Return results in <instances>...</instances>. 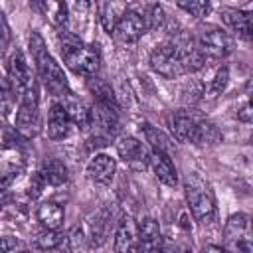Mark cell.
I'll use <instances>...</instances> for the list:
<instances>
[{
  "mask_svg": "<svg viewBox=\"0 0 253 253\" xmlns=\"http://www.w3.org/2000/svg\"><path fill=\"white\" fill-rule=\"evenodd\" d=\"M53 253H73V249H71V245H69V241H67V237L55 247V249H51Z\"/></svg>",
  "mask_w": 253,
  "mask_h": 253,
  "instance_id": "39",
  "label": "cell"
},
{
  "mask_svg": "<svg viewBox=\"0 0 253 253\" xmlns=\"http://www.w3.org/2000/svg\"><path fill=\"white\" fill-rule=\"evenodd\" d=\"M176 6H178V8H182V10H186L188 14L196 16V18H204V16H208V14H210V10H211V4H210V2H204V0L178 2Z\"/></svg>",
  "mask_w": 253,
  "mask_h": 253,
  "instance_id": "32",
  "label": "cell"
},
{
  "mask_svg": "<svg viewBox=\"0 0 253 253\" xmlns=\"http://www.w3.org/2000/svg\"><path fill=\"white\" fill-rule=\"evenodd\" d=\"M150 67L166 79H176V77L184 75L180 59H178L176 43L174 42H164V43L156 45L154 51L150 53Z\"/></svg>",
  "mask_w": 253,
  "mask_h": 253,
  "instance_id": "6",
  "label": "cell"
},
{
  "mask_svg": "<svg viewBox=\"0 0 253 253\" xmlns=\"http://www.w3.org/2000/svg\"><path fill=\"white\" fill-rule=\"evenodd\" d=\"M115 253H138L136 225L132 217L123 215L115 229Z\"/></svg>",
  "mask_w": 253,
  "mask_h": 253,
  "instance_id": "15",
  "label": "cell"
},
{
  "mask_svg": "<svg viewBox=\"0 0 253 253\" xmlns=\"http://www.w3.org/2000/svg\"><path fill=\"white\" fill-rule=\"evenodd\" d=\"M16 132L24 138H34L42 132V115L38 105H20L16 111Z\"/></svg>",
  "mask_w": 253,
  "mask_h": 253,
  "instance_id": "12",
  "label": "cell"
},
{
  "mask_svg": "<svg viewBox=\"0 0 253 253\" xmlns=\"http://www.w3.org/2000/svg\"><path fill=\"white\" fill-rule=\"evenodd\" d=\"M184 192H186V202L190 206L194 219L200 221L202 225H210L215 219L217 208H215L213 192L210 190L208 182H204L198 174H190L186 178Z\"/></svg>",
  "mask_w": 253,
  "mask_h": 253,
  "instance_id": "4",
  "label": "cell"
},
{
  "mask_svg": "<svg viewBox=\"0 0 253 253\" xmlns=\"http://www.w3.org/2000/svg\"><path fill=\"white\" fill-rule=\"evenodd\" d=\"M126 10L125 4H115V2H99L97 4V14H99V22L103 26V30L107 34H113L115 24L119 22V18L123 16V12Z\"/></svg>",
  "mask_w": 253,
  "mask_h": 253,
  "instance_id": "25",
  "label": "cell"
},
{
  "mask_svg": "<svg viewBox=\"0 0 253 253\" xmlns=\"http://www.w3.org/2000/svg\"><path fill=\"white\" fill-rule=\"evenodd\" d=\"M144 32H146V26H144L142 14L136 12V10L126 8L123 12V16L119 18V22L115 24V28H113V38L119 43H134L142 38Z\"/></svg>",
  "mask_w": 253,
  "mask_h": 253,
  "instance_id": "8",
  "label": "cell"
},
{
  "mask_svg": "<svg viewBox=\"0 0 253 253\" xmlns=\"http://www.w3.org/2000/svg\"><path fill=\"white\" fill-rule=\"evenodd\" d=\"M221 140V132L217 130V126L206 119H202L198 123L196 134H194V142L192 144H200V146H210V144H217Z\"/></svg>",
  "mask_w": 253,
  "mask_h": 253,
  "instance_id": "27",
  "label": "cell"
},
{
  "mask_svg": "<svg viewBox=\"0 0 253 253\" xmlns=\"http://www.w3.org/2000/svg\"><path fill=\"white\" fill-rule=\"evenodd\" d=\"M30 51L34 55L36 67H38V75L43 83V87L49 91V95L53 97H65L69 95V83L67 77L61 69V65L53 59V55L47 51L43 38L38 32L30 34Z\"/></svg>",
  "mask_w": 253,
  "mask_h": 253,
  "instance_id": "1",
  "label": "cell"
},
{
  "mask_svg": "<svg viewBox=\"0 0 253 253\" xmlns=\"http://www.w3.org/2000/svg\"><path fill=\"white\" fill-rule=\"evenodd\" d=\"M223 239L225 243L235 251L239 245L251 241V225H249V215L247 213H233L225 221L223 227Z\"/></svg>",
  "mask_w": 253,
  "mask_h": 253,
  "instance_id": "11",
  "label": "cell"
},
{
  "mask_svg": "<svg viewBox=\"0 0 253 253\" xmlns=\"http://www.w3.org/2000/svg\"><path fill=\"white\" fill-rule=\"evenodd\" d=\"M235 251H237V253H253V243H251V241H249V243H243V245H239Z\"/></svg>",
  "mask_w": 253,
  "mask_h": 253,
  "instance_id": "41",
  "label": "cell"
},
{
  "mask_svg": "<svg viewBox=\"0 0 253 253\" xmlns=\"http://www.w3.org/2000/svg\"><path fill=\"white\" fill-rule=\"evenodd\" d=\"M47 184L43 182V178H42V174L40 172H36V174H32V178H30V198H38L42 192H43V188H45Z\"/></svg>",
  "mask_w": 253,
  "mask_h": 253,
  "instance_id": "35",
  "label": "cell"
},
{
  "mask_svg": "<svg viewBox=\"0 0 253 253\" xmlns=\"http://www.w3.org/2000/svg\"><path fill=\"white\" fill-rule=\"evenodd\" d=\"M22 247H24V243L16 237H10V235L0 237V253H20Z\"/></svg>",
  "mask_w": 253,
  "mask_h": 253,
  "instance_id": "34",
  "label": "cell"
},
{
  "mask_svg": "<svg viewBox=\"0 0 253 253\" xmlns=\"http://www.w3.org/2000/svg\"><path fill=\"white\" fill-rule=\"evenodd\" d=\"M89 89L97 95V101H111V103H115L113 89H111V85L107 81H103V79H99V77L93 75L89 79Z\"/></svg>",
  "mask_w": 253,
  "mask_h": 253,
  "instance_id": "30",
  "label": "cell"
},
{
  "mask_svg": "<svg viewBox=\"0 0 253 253\" xmlns=\"http://www.w3.org/2000/svg\"><path fill=\"white\" fill-rule=\"evenodd\" d=\"M10 26H8V22H6V18H4V12L0 10V49H4L8 43H10Z\"/></svg>",
  "mask_w": 253,
  "mask_h": 253,
  "instance_id": "36",
  "label": "cell"
},
{
  "mask_svg": "<svg viewBox=\"0 0 253 253\" xmlns=\"http://www.w3.org/2000/svg\"><path fill=\"white\" fill-rule=\"evenodd\" d=\"M32 8L40 10L43 16L49 18V22L53 26H65L67 16H69V6L65 2H34Z\"/></svg>",
  "mask_w": 253,
  "mask_h": 253,
  "instance_id": "26",
  "label": "cell"
},
{
  "mask_svg": "<svg viewBox=\"0 0 253 253\" xmlns=\"http://www.w3.org/2000/svg\"><path fill=\"white\" fill-rule=\"evenodd\" d=\"M63 208L55 202H43L38 208V221L45 227V229H59V225L63 223Z\"/></svg>",
  "mask_w": 253,
  "mask_h": 253,
  "instance_id": "24",
  "label": "cell"
},
{
  "mask_svg": "<svg viewBox=\"0 0 253 253\" xmlns=\"http://www.w3.org/2000/svg\"><path fill=\"white\" fill-rule=\"evenodd\" d=\"M140 130H142L146 142L152 146V150H160V152H166V154H170V152L174 150L172 138H170L166 132H162L158 126H154V125H150V123H142V125H140Z\"/></svg>",
  "mask_w": 253,
  "mask_h": 253,
  "instance_id": "23",
  "label": "cell"
},
{
  "mask_svg": "<svg viewBox=\"0 0 253 253\" xmlns=\"http://www.w3.org/2000/svg\"><path fill=\"white\" fill-rule=\"evenodd\" d=\"M237 119L243 121V123H249V121H251V105H249V103H245V105L241 107V111L237 113Z\"/></svg>",
  "mask_w": 253,
  "mask_h": 253,
  "instance_id": "38",
  "label": "cell"
},
{
  "mask_svg": "<svg viewBox=\"0 0 253 253\" xmlns=\"http://www.w3.org/2000/svg\"><path fill=\"white\" fill-rule=\"evenodd\" d=\"M109 227H111V210L109 208H101L89 219V233H87L89 247L105 245V241L109 237Z\"/></svg>",
  "mask_w": 253,
  "mask_h": 253,
  "instance_id": "19",
  "label": "cell"
},
{
  "mask_svg": "<svg viewBox=\"0 0 253 253\" xmlns=\"http://www.w3.org/2000/svg\"><path fill=\"white\" fill-rule=\"evenodd\" d=\"M148 166L152 168L158 182H162L164 186L174 188L178 184V172H176V166H174L170 154L160 152V150H150L148 152Z\"/></svg>",
  "mask_w": 253,
  "mask_h": 253,
  "instance_id": "13",
  "label": "cell"
},
{
  "mask_svg": "<svg viewBox=\"0 0 253 253\" xmlns=\"http://www.w3.org/2000/svg\"><path fill=\"white\" fill-rule=\"evenodd\" d=\"M14 99H16V95H14L12 87H10V83L2 81L0 83V113L2 115H8L14 109Z\"/></svg>",
  "mask_w": 253,
  "mask_h": 253,
  "instance_id": "33",
  "label": "cell"
},
{
  "mask_svg": "<svg viewBox=\"0 0 253 253\" xmlns=\"http://www.w3.org/2000/svg\"><path fill=\"white\" fill-rule=\"evenodd\" d=\"M71 119L61 103H53L47 115V136L51 140H63L71 132Z\"/></svg>",
  "mask_w": 253,
  "mask_h": 253,
  "instance_id": "17",
  "label": "cell"
},
{
  "mask_svg": "<svg viewBox=\"0 0 253 253\" xmlns=\"http://www.w3.org/2000/svg\"><path fill=\"white\" fill-rule=\"evenodd\" d=\"M174 43H176L178 59H180V65H182V71L184 73H194V71H198V69L204 67L206 55L202 53L198 42H194L190 38H184L182 42H174Z\"/></svg>",
  "mask_w": 253,
  "mask_h": 253,
  "instance_id": "14",
  "label": "cell"
},
{
  "mask_svg": "<svg viewBox=\"0 0 253 253\" xmlns=\"http://www.w3.org/2000/svg\"><path fill=\"white\" fill-rule=\"evenodd\" d=\"M119 156L130 170H144L148 166V152L142 142L134 136H121L115 142Z\"/></svg>",
  "mask_w": 253,
  "mask_h": 253,
  "instance_id": "9",
  "label": "cell"
},
{
  "mask_svg": "<svg viewBox=\"0 0 253 253\" xmlns=\"http://www.w3.org/2000/svg\"><path fill=\"white\" fill-rule=\"evenodd\" d=\"M227 83H229V69H227L225 65H221V67H219V69L215 71L213 79H211L210 95H211V97H217V95H221V93L225 91Z\"/></svg>",
  "mask_w": 253,
  "mask_h": 253,
  "instance_id": "31",
  "label": "cell"
},
{
  "mask_svg": "<svg viewBox=\"0 0 253 253\" xmlns=\"http://www.w3.org/2000/svg\"><path fill=\"white\" fill-rule=\"evenodd\" d=\"M142 20H144V26L146 30H156V28H162L164 26V10L160 4H152L148 6V14H142Z\"/></svg>",
  "mask_w": 253,
  "mask_h": 253,
  "instance_id": "29",
  "label": "cell"
},
{
  "mask_svg": "<svg viewBox=\"0 0 253 253\" xmlns=\"http://www.w3.org/2000/svg\"><path fill=\"white\" fill-rule=\"evenodd\" d=\"M198 45L202 49V53L206 57H213V59H221L225 55H229L233 51V38L221 30V28H208L200 34Z\"/></svg>",
  "mask_w": 253,
  "mask_h": 253,
  "instance_id": "7",
  "label": "cell"
},
{
  "mask_svg": "<svg viewBox=\"0 0 253 253\" xmlns=\"http://www.w3.org/2000/svg\"><path fill=\"white\" fill-rule=\"evenodd\" d=\"M61 105L65 107V111H67V115H69V119H71L73 125H77V126L83 128V130L89 128V109H91V107H87L81 99L73 97V93L65 95Z\"/></svg>",
  "mask_w": 253,
  "mask_h": 253,
  "instance_id": "22",
  "label": "cell"
},
{
  "mask_svg": "<svg viewBox=\"0 0 253 253\" xmlns=\"http://www.w3.org/2000/svg\"><path fill=\"white\" fill-rule=\"evenodd\" d=\"M20 253H32V251H28V249H22V251H20Z\"/></svg>",
  "mask_w": 253,
  "mask_h": 253,
  "instance_id": "44",
  "label": "cell"
},
{
  "mask_svg": "<svg viewBox=\"0 0 253 253\" xmlns=\"http://www.w3.org/2000/svg\"><path fill=\"white\" fill-rule=\"evenodd\" d=\"M202 119L196 117L192 111H176L170 119L172 123V132L180 142H194V134L198 128V123Z\"/></svg>",
  "mask_w": 253,
  "mask_h": 253,
  "instance_id": "18",
  "label": "cell"
},
{
  "mask_svg": "<svg viewBox=\"0 0 253 253\" xmlns=\"http://www.w3.org/2000/svg\"><path fill=\"white\" fill-rule=\"evenodd\" d=\"M204 253H229V251L223 249L221 245H208V247L204 249Z\"/></svg>",
  "mask_w": 253,
  "mask_h": 253,
  "instance_id": "40",
  "label": "cell"
},
{
  "mask_svg": "<svg viewBox=\"0 0 253 253\" xmlns=\"http://www.w3.org/2000/svg\"><path fill=\"white\" fill-rule=\"evenodd\" d=\"M12 180H14V172H0V192H6Z\"/></svg>",
  "mask_w": 253,
  "mask_h": 253,
  "instance_id": "37",
  "label": "cell"
},
{
  "mask_svg": "<svg viewBox=\"0 0 253 253\" xmlns=\"http://www.w3.org/2000/svg\"><path fill=\"white\" fill-rule=\"evenodd\" d=\"M63 239H65V235H63L59 229H43L42 233L36 235L34 247H36V249H42V251H51V249H55Z\"/></svg>",
  "mask_w": 253,
  "mask_h": 253,
  "instance_id": "28",
  "label": "cell"
},
{
  "mask_svg": "<svg viewBox=\"0 0 253 253\" xmlns=\"http://www.w3.org/2000/svg\"><path fill=\"white\" fill-rule=\"evenodd\" d=\"M119 107L111 101H95L89 109V126L93 144H109L119 130Z\"/></svg>",
  "mask_w": 253,
  "mask_h": 253,
  "instance_id": "5",
  "label": "cell"
},
{
  "mask_svg": "<svg viewBox=\"0 0 253 253\" xmlns=\"http://www.w3.org/2000/svg\"><path fill=\"white\" fill-rule=\"evenodd\" d=\"M176 253H192V249H190L188 245H180V247L176 249Z\"/></svg>",
  "mask_w": 253,
  "mask_h": 253,
  "instance_id": "43",
  "label": "cell"
},
{
  "mask_svg": "<svg viewBox=\"0 0 253 253\" xmlns=\"http://www.w3.org/2000/svg\"><path fill=\"white\" fill-rule=\"evenodd\" d=\"M59 42H61V55L63 61L69 69H73L75 73L93 77L99 67H101V53L95 45L81 42L75 34L61 30L59 32Z\"/></svg>",
  "mask_w": 253,
  "mask_h": 253,
  "instance_id": "2",
  "label": "cell"
},
{
  "mask_svg": "<svg viewBox=\"0 0 253 253\" xmlns=\"http://www.w3.org/2000/svg\"><path fill=\"white\" fill-rule=\"evenodd\" d=\"M221 18L227 24V28L237 34L243 40L251 38V14L245 10H237V8H223L221 10Z\"/></svg>",
  "mask_w": 253,
  "mask_h": 253,
  "instance_id": "20",
  "label": "cell"
},
{
  "mask_svg": "<svg viewBox=\"0 0 253 253\" xmlns=\"http://www.w3.org/2000/svg\"><path fill=\"white\" fill-rule=\"evenodd\" d=\"M117 172V160L109 154H95L87 164V178L95 184H109Z\"/></svg>",
  "mask_w": 253,
  "mask_h": 253,
  "instance_id": "16",
  "label": "cell"
},
{
  "mask_svg": "<svg viewBox=\"0 0 253 253\" xmlns=\"http://www.w3.org/2000/svg\"><path fill=\"white\" fill-rule=\"evenodd\" d=\"M40 174H42V178H43V182L47 186H63L69 180L67 166L61 160H57V158H45L42 162Z\"/></svg>",
  "mask_w": 253,
  "mask_h": 253,
  "instance_id": "21",
  "label": "cell"
},
{
  "mask_svg": "<svg viewBox=\"0 0 253 253\" xmlns=\"http://www.w3.org/2000/svg\"><path fill=\"white\" fill-rule=\"evenodd\" d=\"M8 83L20 105H38V81L22 49H14L8 57Z\"/></svg>",
  "mask_w": 253,
  "mask_h": 253,
  "instance_id": "3",
  "label": "cell"
},
{
  "mask_svg": "<svg viewBox=\"0 0 253 253\" xmlns=\"http://www.w3.org/2000/svg\"><path fill=\"white\" fill-rule=\"evenodd\" d=\"M138 253H162V233L154 217H142L136 225Z\"/></svg>",
  "mask_w": 253,
  "mask_h": 253,
  "instance_id": "10",
  "label": "cell"
},
{
  "mask_svg": "<svg viewBox=\"0 0 253 253\" xmlns=\"http://www.w3.org/2000/svg\"><path fill=\"white\" fill-rule=\"evenodd\" d=\"M6 204H8V194H6V192H0V210H2Z\"/></svg>",
  "mask_w": 253,
  "mask_h": 253,
  "instance_id": "42",
  "label": "cell"
}]
</instances>
